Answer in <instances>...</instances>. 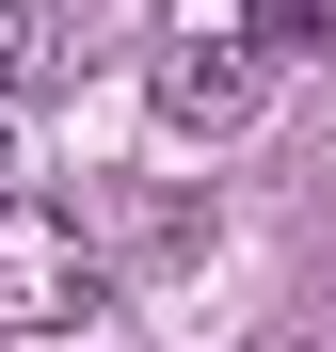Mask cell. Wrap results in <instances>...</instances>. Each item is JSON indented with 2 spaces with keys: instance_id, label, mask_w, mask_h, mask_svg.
Wrapping results in <instances>:
<instances>
[{
  "instance_id": "obj_2",
  "label": "cell",
  "mask_w": 336,
  "mask_h": 352,
  "mask_svg": "<svg viewBox=\"0 0 336 352\" xmlns=\"http://www.w3.org/2000/svg\"><path fill=\"white\" fill-rule=\"evenodd\" d=\"M272 96V48L240 32V16H224V32H160V65H144V112H160V129H240V112Z\"/></svg>"
},
{
  "instance_id": "obj_5",
  "label": "cell",
  "mask_w": 336,
  "mask_h": 352,
  "mask_svg": "<svg viewBox=\"0 0 336 352\" xmlns=\"http://www.w3.org/2000/svg\"><path fill=\"white\" fill-rule=\"evenodd\" d=\"M0 208H16V129H0Z\"/></svg>"
},
{
  "instance_id": "obj_3",
  "label": "cell",
  "mask_w": 336,
  "mask_h": 352,
  "mask_svg": "<svg viewBox=\"0 0 336 352\" xmlns=\"http://www.w3.org/2000/svg\"><path fill=\"white\" fill-rule=\"evenodd\" d=\"M80 65V32H65V0H0V96H48Z\"/></svg>"
},
{
  "instance_id": "obj_4",
  "label": "cell",
  "mask_w": 336,
  "mask_h": 352,
  "mask_svg": "<svg viewBox=\"0 0 336 352\" xmlns=\"http://www.w3.org/2000/svg\"><path fill=\"white\" fill-rule=\"evenodd\" d=\"M256 48H272V65H289V48H336V0H256V16H240Z\"/></svg>"
},
{
  "instance_id": "obj_1",
  "label": "cell",
  "mask_w": 336,
  "mask_h": 352,
  "mask_svg": "<svg viewBox=\"0 0 336 352\" xmlns=\"http://www.w3.org/2000/svg\"><path fill=\"white\" fill-rule=\"evenodd\" d=\"M65 320H96V241L65 208H0V336H65Z\"/></svg>"
}]
</instances>
